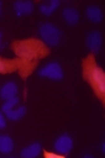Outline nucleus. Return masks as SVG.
Returning <instances> with one entry per match:
<instances>
[{
    "instance_id": "nucleus-17",
    "label": "nucleus",
    "mask_w": 105,
    "mask_h": 158,
    "mask_svg": "<svg viewBox=\"0 0 105 158\" xmlns=\"http://www.w3.org/2000/svg\"><path fill=\"white\" fill-rule=\"evenodd\" d=\"M7 123H6V119L5 116L2 114V112L0 111V129H5Z\"/></svg>"
},
{
    "instance_id": "nucleus-4",
    "label": "nucleus",
    "mask_w": 105,
    "mask_h": 158,
    "mask_svg": "<svg viewBox=\"0 0 105 158\" xmlns=\"http://www.w3.org/2000/svg\"><path fill=\"white\" fill-rule=\"evenodd\" d=\"M38 75L42 77H48L53 81H60L63 77V71L61 65L56 61L47 63L38 71Z\"/></svg>"
},
{
    "instance_id": "nucleus-11",
    "label": "nucleus",
    "mask_w": 105,
    "mask_h": 158,
    "mask_svg": "<svg viewBox=\"0 0 105 158\" xmlns=\"http://www.w3.org/2000/svg\"><path fill=\"white\" fill-rule=\"evenodd\" d=\"M85 13L86 16H88V19L91 22H93V23H100L103 19L102 10L98 7H96V6H90V7H88Z\"/></svg>"
},
{
    "instance_id": "nucleus-6",
    "label": "nucleus",
    "mask_w": 105,
    "mask_h": 158,
    "mask_svg": "<svg viewBox=\"0 0 105 158\" xmlns=\"http://www.w3.org/2000/svg\"><path fill=\"white\" fill-rule=\"evenodd\" d=\"M86 47L92 51V52H98L102 47V35L98 31H92L86 35L85 38Z\"/></svg>"
},
{
    "instance_id": "nucleus-1",
    "label": "nucleus",
    "mask_w": 105,
    "mask_h": 158,
    "mask_svg": "<svg viewBox=\"0 0 105 158\" xmlns=\"http://www.w3.org/2000/svg\"><path fill=\"white\" fill-rule=\"evenodd\" d=\"M13 50L20 58L19 69L22 71H28L33 69L36 61L42 57H45L48 52L47 48L42 42L37 40H26L21 42H15L13 44Z\"/></svg>"
},
{
    "instance_id": "nucleus-12",
    "label": "nucleus",
    "mask_w": 105,
    "mask_h": 158,
    "mask_svg": "<svg viewBox=\"0 0 105 158\" xmlns=\"http://www.w3.org/2000/svg\"><path fill=\"white\" fill-rule=\"evenodd\" d=\"M19 69V61L18 60H7L0 58V73H10L14 70Z\"/></svg>"
},
{
    "instance_id": "nucleus-8",
    "label": "nucleus",
    "mask_w": 105,
    "mask_h": 158,
    "mask_svg": "<svg viewBox=\"0 0 105 158\" xmlns=\"http://www.w3.org/2000/svg\"><path fill=\"white\" fill-rule=\"evenodd\" d=\"M16 94H18V85L14 82H7L0 89V97L5 100L15 97Z\"/></svg>"
},
{
    "instance_id": "nucleus-9",
    "label": "nucleus",
    "mask_w": 105,
    "mask_h": 158,
    "mask_svg": "<svg viewBox=\"0 0 105 158\" xmlns=\"http://www.w3.org/2000/svg\"><path fill=\"white\" fill-rule=\"evenodd\" d=\"M63 18L69 25H75V24H77L79 22L80 14L77 9L68 7L63 10Z\"/></svg>"
},
{
    "instance_id": "nucleus-16",
    "label": "nucleus",
    "mask_w": 105,
    "mask_h": 158,
    "mask_svg": "<svg viewBox=\"0 0 105 158\" xmlns=\"http://www.w3.org/2000/svg\"><path fill=\"white\" fill-rule=\"evenodd\" d=\"M18 104H19V98L16 97V96L15 97L10 98V99H7L5 104L2 105V111L7 112V111H9V110L13 109Z\"/></svg>"
},
{
    "instance_id": "nucleus-19",
    "label": "nucleus",
    "mask_w": 105,
    "mask_h": 158,
    "mask_svg": "<svg viewBox=\"0 0 105 158\" xmlns=\"http://www.w3.org/2000/svg\"><path fill=\"white\" fill-rule=\"evenodd\" d=\"M2 15V1H0V18Z\"/></svg>"
},
{
    "instance_id": "nucleus-13",
    "label": "nucleus",
    "mask_w": 105,
    "mask_h": 158,
    "mask_svg": "<svg viewBox=\"0 0 105 158\" xmlns=\"http://www.w3.org/2000/svg\"><path fill=\"white\" fill-rule=\"evenodd\" d=\"M13 139L9 135H0V153L5 155L10 154L13 151Z\"/></svg>"
},
{
    "instance_id": "nucleus-15",
    "label": "nucleus",
    "mask_w": 105,
    "mask_h": 158,
    "mask_svg": "<svg viewBox=\"0 0 105 158\" xmlns=\"http://www.w3.org/2000/svg\"><path fill=\"white\" fill-rule=\"evenodd\" d=\"M7 118L9 120H12V121H16V120H20L21 118H23L24 114H26V108L24 106H21L19 107L18 109H11L9 111L5 112Z\"/></svg>"
},
{
    "instance_id": "nucleus-14",
    "label": "nucleus",
    "mask_w": 105,
    "mask_h": 158,
    "mask_svg": "<svg viewBox=\"0 0 105 158\" xmlns=\"http://www.w3.org/2000/svg\"><path fill=\"white\" fill-rule=\"evenodd\" d=\"M59 5H60L59 0H50L47 3H42L40 6V11L44 15H51L57 10Z\"/></svg>"
},
{
    "instance_id": "nucleus-3",
    "label": "nucleus",
    "mask_w": 105,
    "mask_h": 158,
    "mask_svg": "<svg viewBox=\"0 0 105 158\" xmlns=\"http://www.w3.org/2000/svg\"><path fill=\"white\" fill-rule=\"evenodd\" d=\"M40 36L48 46L55 47L61 40V31L51 23H44L40 27Z\"/></svg>"
},
{
    "instance_id": "nucleus-10",
    "label": "nucleus",
    "mask_w": 105,
    "mask_h": 158,
    "mask_svg": "<svg viewBox=\"0 0 105 158\" xmlns=\"http://www.w3.org/2000/svg\"><path fill=\"white\" fill-rule=\"evenodd\" d=\"M41 153H42V146L40 143H33V144L28 145V147L22 149L20 155L22 158H35Z\"/></svg>"
},
{
    "instance_id": "nucleus-20",
    "label": "nucleus",
    "mask_w": 105,
    "mask_h": 158,
    "mask_svg": "<svg viewBox=\"0 0 105 158\" xmlns=\"http://www.w3.org/2000/svg\"><path fill=\"white\" fill-rule=\"evenodd\" d=\"M84 158H93V156L92 155H88V154H85V155L83 156Z\"/></svg>"
},
{
    "instance_id": "nucleus-21",
    "label": "nucleus",
    "mask_w": 105,
    "mask_h": 158,
    "mask_svg": "<svg viewBox=\"0 0 105 158\" xmlns=\"http://www.w3.org/2000/svg\"><path fill=\"white\" fill-rule=\"evenodd\" d=\"M102 153H105V144L104 143L102 144Z\"/></svg>"
},
{
    "instance_id": "nucleus-18",
    "label": "nucleus",
    "mask_w": 105,
    "mask_h": 158,
    "mask_svg": "<svg viewBox=\"0 0 105 158\" xmlns=\"http://www.w3.org/2000/svg\"><path fill=\"white\" fill-rule=\"evenodd\" d=\"M1 40H2V33L0 32V49L3 48V45H2V43H1Z\"/></svg>"
},
{
    "instance_id": "nucleus-2",
    "label": "nucleus",
    "mask_w": 105,
    "mask_h": 158,
    "mask_svg": "<svg viewBox=\"0 0 105 158\" xmlns=\"http://www.w3.org/2000/svg\"><path fill=\"white\" fill-rule=\"evenodd\" d=\"M83 73L86 81L91 84L96 95L104 99L105 96V74L103 70L94 61L93 57H89L84 61Z\"/></svg>"
},
{
    "instance_id": "nucleus-5",
    "label": "nucleus",
    "mask_w": 105,
    "mask_h": 158,
    "mask_svg": "<svg viewBox=\"0 0 105 158\" xmlns=\"http://www.w3.org/2000/svg\"><path fill=\"white\" fill-rule=\"evenodd\" d=\"M73 147L72 139L68 134H63L56 139L54 143V151L57 155L65 156L71 152Z\"/></svg>"
},
{
    "instance_id": "nucleus-7",
    "label": "nucleus",
    "mask_w": 105,
    "mask_h": 158,
    "mask_svg": "<svg viewBox=\"0 0 105 158\" xmlns=\"http://www.w3.org/2000/svg\"><path fill=\"white\" fill-rule=\"evenodd\" d=\"M13 9L18 16L28 15L34 9V3L30 0H18L13 3Z\"/></svg>"
}]
</instances>
